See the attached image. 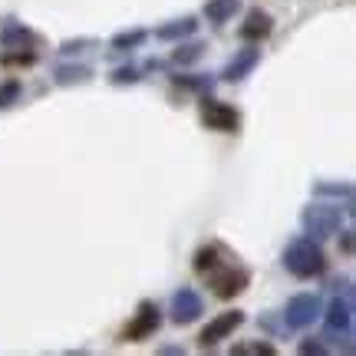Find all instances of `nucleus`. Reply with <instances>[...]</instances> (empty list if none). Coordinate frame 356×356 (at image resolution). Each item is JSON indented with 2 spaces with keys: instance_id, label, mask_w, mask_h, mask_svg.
Segmentation results:
<instances>
[{
  "instance_id": "423d86ee",
  "label": "nucleus",
  "mask_w": 356,
  "mask_h": 356,
  "mask_svg": "<svg viewBox=\"0 0 356 356\" xmlns=\"http://www.w3.org/2000/svg\"><path fill=\"white\" fill-rule=\"evenodd\" d=\"M204 122L208 129H218V132H234L238 122H241V115L238 109H231L228 102H204Z\"/></svg>"
},
{
  "instance_id": "20e7f679",
  "label": "nucleus",
  "mask_w": 356,
  "mask_h": 356,
  "mask_svg": "<svg viewBox=\"0 0 356 356\" xmlns=\"http://www.w3.org/2000/svg\"><path fill=\"white\" fill-rule=\"evenodd\" d=\"M241 323H244V314H241V310H228V314H218V317L202 330V337H198V340H202V346H215L218 340L231 337V333L238 330Z\"/></svg>"
},
{
  "instance_id": "ddd939ff",
  "label": "nucleus",
  "mask_w": 356,
  "mask_h": 356,
  "mask_svg": "<svg viewBox=\"0 0 356 356\" xmlns=\"http://www.w3.org/2000/svg\"><path fill=\"white\" fill-rule=\"evenodd\" d=\"M198 30V24L185 17V20H178V24H168V26H159V40H181V37H191Z\"/></svg>"
},
{
  "instance_id": "a211bd4d",
  "label": "nucleus",
  "mask_w": 356,
  "mask_h": 356,
  "mask_svg": "<svg viewBox=\"0 0 356 356\" xmlns=\"http://www.w3.org/2000/svg\"><path fill=\"white\" fill-rule=\"evenodd\" d=\"M142 40H145V33L142 30H132V33H119V37L113 40L115 50H126V47H139Z\"/></svg>"
},
{
  "instance_id": "412c9836",
  "label": "nucleus",
  "mask_w": 356,
  "mask_h": 356,
  "mask_svg": "<svg viewBox=\"0 0 356 356\" xmlns=\"http://www.w3.org/2000/svg\"><path fill=\"white\" fill-rule=\"evenodd\" d=\"M3 43H30V33H26V30H20V26H13V30H7V33H3Z\"/></svg>"
},
{
  "instance_id": "aec40b11",
  "label": "nucleus",
  "mask_w": 356,
  "mask_h": 356,
  "mask_svg": "<svg viewBox=\"0 0 356 356\" xmlns=\"http://www.w3.org/2000/svg\"><path fill=\"white\" fill-rule=\"evenodd\" d=\"M317 195H343V198H350L353 188L350 185H317Z\"/></svg>"
},
{
  "instance_id": "2eb2a0df",
  "label": "nucleus",
  "mask_w": 356,
  "mask_h": 356,
  "mask_svg": "<svg viewBox=\"0 0 356 356\" xmlns=\"http://www.w3.org/2000/svg\"><path fill=\"white\" fill-rule=\"evenodd\" d=\"M218 267V248H202L198 254H195V270L198 274H208V270H215Z\"/></svg>"
},
{
  "instance_id": "b1692460",
  "label": "nucleus",
  "mask_w": 356,
  "mask_h": 356,
  "mask_svg": "<svg viewBox=\"0 0 356 356\" xmlns=\"http://www.w3.org/2000/svg\"><path fill=\"white\" fill-rule=\"evenodd\" d=\"M300 350H304V353H323L320 343H300Z\"/></svg>"
},
{
  "instance_id": "f257e3e1",
  "label": "nucleus",
  "mask_w": 356,
  "mask_h": 356,
  "mask_svg": "<svg viewBox=\"0 0 356 356\" xmlns=\"http://www.w3.org/2000/svg\"><path fill=\"white\" fill-rule=\"evenodd\" d=\"M284 264H287L293 277H317L327 267V257H323V251H320V244L314 238H297L284 251Z\"/></svg>"
},
{
  "instance_id": "1a4fd4ad",
  "label": "nucleus",
  "mask_w": 356,
  "mask_h": 356,
  "mask_svg": "<svg viewBox=\"0 0 356 356\" xmlns=\"http://www.w3.org/2000/svg\"><path fill=\"white\" fill-rule=\"evenodd\" d=\"M327 327H330V333H350L353 330V304L350 300H333L330 307H327Z\"/></svg>"
},
{
  "instance_id": "39448f33",
  "label": "nucleus",
  "mask_w": 356,
  "mask_h": 356,
  "mask_svg": "<svg viewBox=\"0 0 356 356\" xmlns=\"http://www.w3.org/2000/svg\"><path fill=\"white\" fill-rule=\"evenodd\" d=\"M202 314H204L202 297L191 291V287H181L175 293V300H172V320L175 323H191V320H198Z\"/></svg>"
},
{
  "instance_id": "9d476101",
  "label": "nucleus",
  "mask_w": 356,
  "mask_h": 356,
  "mask_svg": "<svg viewBox=\"0 0 356 356\" xmlns=\"http://www.w3.org/2000/svg\"><path fill=\"white\" fill-rule=\"evenodd\" d=\"M257 56H261L257 50H241L228 66H225V79H228V83H238V79H244L257 66Z\"/></svg>"
},
{
  "instance_id": "f8f14e48",
  "label": "nucleus",
  "mask_w": 356,
  "mask_h": 356,
  "mask_svg": "<svg viewBox=\"0 0 356 356\" xmlns=\"http://www.w3.org/2000/svg\"><path fill=\"white\" fill-rule=\"evenodd\" d=\"M238 7H241V0H208L204 3V17L211 24H225V20H231L238 13Z\"/></svg>"
},
{
  "instance_id": "0eeeda50",
  "label": "nucleus",
  "mask_w": 356,
  "mask_h": 356,
  "mask_svg": "<svg viewBox=\"0 0 356 356\" xmlns=\"http://www.w3.org/2000/svg\"><path fill=\"white\" fill-rule=\"evenodd\" d=\"M159 323H162V317H159V307H155V304H142L139 314H136V320L126 327V340H145V337H152V333L159 330Z\"/></svg>"
},
{
  "instance_id": "5701e85b",
  "label": "nucleus",
  "mask_w": 356,
  "mask_h": 356,
  "mask_svg": "<svg viewBox=\"0 0 356 356\" xmlns=\"http://www.w3.org/2000/svg\"><path fill=\"white\" fill-rule=\"evenodd\" d=\"M3 60H7V63H33L37 56H33V53H10V56H3Z\"/></svg>"
},
{
  "instance_id": "4468645a",
  "label": "nucleus",
  "mask_w": 356,
  "mask_h": 356,
  "mask_svg": "<svg viewBox=\"0 0 356 356\" xmlns=\"http://www.w3.org/2000/svg\"><path fill=\"white\" fill-rule=\"evenodd\" d=\"M86 79H89L86 66H60V70H56V83H60V86H70V83H86Z\"/></svg>"
},
{
  "instance_id": "7ed1b4c3",
  "label": "nucleus",
  "mask_w": 356,
  "mask_h": 356,
  "mask_svg": "<svg viewBox=\"0 0 356 356\" xmlns=\"http://www.w3.org/2000/svg\"><path fill=\"white\" fill-rule=\"evenodd\" d=\"M317 317H320V297L317 293H297V297H291L287 314H284V320H287L291 330H304V327H310Z\"/></svg>"
},
{
  "instance_id": "6ab92c4d",
  "label": "nucleus",
  "mask_w": 356,
  "mask_h": 356,
  "mask_svg": "<svg viewBox=\"0 0 356 356\" xmlns=\"http://www.w3.org/2000/svg\"><path fill=\"white\" fill-rule=\"evenodd\" d=\"M234 353H264V356H270L274 353V346L270 343H241V346H234Z\"/></svg>"
},
{
  "instance_id": "6e6552de",
  "label": "nucleus",
  "mask_w": 356,
  "mask_h": 356,
  "mask_svg": "<svg viewBox=\"0 0 356 356\" xmlns=\"http://www.w3.org/2000/svg\"><path fill=\"white\" fill-rule=\"evenodd\" d=\"M244 284H248V274L244 270H234V267H225V270H211V287H215L218 297H234V293L244 291Z\"/></svg>"
},
{
  "instance_id": "dca6fc26",
  "label": "nucleus",
  "mask_w": 356,
  "mask_h": 356,
  "mask_svg": "<svg viewBox=\"0 0 356 356\" xmlns=\"http://www.w3.org/2000/svg\"><path fill=\"white\" fill-rule=\"evenodd\" d=\"M202 50H204L202 43H188V47H178L172 60H175V63H181V66H185V63H195V60L202 56Z\"/></svg>"
},
{
  "instance_id": "9b49d317",
  "label": "nucleus",
  "mask_w": 356,
  "mask_h": 356,
  "mask_svg": "<svg viewBox=\"0 0 356 356\" xmlns=\"http://www.w3.org/2000/svg\"><path fill=\"white\" fill-rule=\"evenodd\" d=\"M267 33H270V17L261 10L248 13V20H244V26H241V37L244 40H264Z\"/></svg>"
},
{
  "instance_id": "f3484780",
  "label": "nucleus",
  "mask_w": 356,
  "mask_h": 356,
  "mask_svg": "<svg viewBox=\"0 0 356 356\" xmlns=\"http://www.w3.org/2000/svg\"><path fill=\"white\" fill-rule=\"evenodd\" d=\"M20 96V79H7L3 86H0V109H7L13 106V99Z\"/></svg>"
},
{
  "instance_id": "f03ea898",
  "label": "nucleus",
  "mask_w": 356,
  "mask_h": 356,
  "mask_svg": "<svg viewBox=\"0 0 356 356\" xmlns=\"http://www.w3.org/2000/svg\"><path fill=\"white\" fill-rule=\"evenodd\" d=\"M304 228H307V234H314V238H330V234H337V228H340V208H333V204H314V208H307Z\"/></svg>"
},
{
  "instance_id": "4be33fe9",
  "label": "nucleus",
  "mask_w": 356,
  "mask_h": 356,
  "mask_svg": "<svg viewBox=\"0 0 356 356\" xmlns=\"http://www.w3.org/2000/svg\"><path fill=\"white\" fill-rule=\"evenodd\" d=\"M136 79H139V73H136L132 66H122V70L113 73V83H136Z\"/></svg>"
}]
</instances>
